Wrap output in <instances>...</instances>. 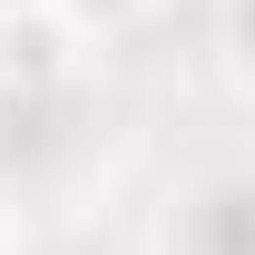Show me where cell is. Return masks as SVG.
Wrapping results in <instances>:
<instances>
[{
	"instance_id": "6da1fadb",
	"label": "cell",
	"mask_w": 255,
	"mask_h": 255,
	"mask_svg": "<svg viewBox=\"0 0 255 255\" xmlns=\"http://www.w3.org/2000/svg\"><path fill=\"white\" fill-rule=\"evenodd\" d=\"M147 255H255L246 177H236V167H206L187 187H167L157 226H147Z\"/></svg>"
},
{
	"instance_id": "7a4b0ae2",
	"label": "cell",
	"mask_w": 255,
	"mask_h": 255,
	"mask_svg": "<svg viewBox=\"0 0 255 255\" xmlns=\"http://www.w3.org/2000/svg\"><path fill=\"white\" fill-rule=\"evenodd\" d=\"M79 39L39 10V0H0V108H49L79 79Z\"/></svg>"
},
{
	"instance_id": "3957f363",
	"label": "cell",
	"mask_w": 255,
	"mask_h": 255,
	"mask_svg": "<svg viewBox=\"0 0 255 255\" xmlns=\"http://www.w3.org/2000/svg\"><path fill=\"white\" fill-rule=\"evenodd\" d=\"M39 10H49V20H59L79 49H98V39H128L147 10H157V0H39Z\"/></svg>"
}]
</instances>
